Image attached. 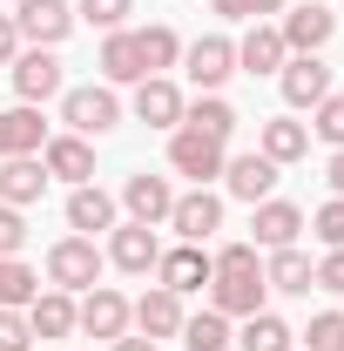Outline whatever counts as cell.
Returning a JSON list of instances; mask_svg holds the SVG:
<instances>
[{"mask_svg": "<svg viewBox=\"0 0 344 351\" xmlns=\"http://www.w3.org/2000/svg\"><path fill=\"white\" fill-rule=\"evenodd\" d=\"M210 263H216V277H210V311H223V317H250V311H263L270 284H263L257 243H223Z\"/></svg>", "mask_w": 344, "mask_h": 351, "instance_id": "6da1fadb", "label": "cell"}, {"mask_svg": "<svg viewBox=\"0 0 344 351\" xmlns=\"http://www.w3.org/2000/svg\"><path fill=\"white\" fill-rule=\"evenodd\" d=\"M101 250H95V237H61V243H54V250H47V284H54V291H68V298H75V291H95V284H101Z\"/></svg>", "mask_w": 344, "mask_h": 351, "instance_id": "7a4b0ae2", "label": "cell"}, {"mask_svg": "<svg viewBox=\"0 0 344 351\" xmlns=\"http://www.w3.org/2000/svg\"><path fill=\"white\" fill-rule=\"evenodd\" d=\"M61 122L68 135H108L122 122V101H115V88L95 82V88H61Z\"/></svg>", "mask_w": 344, "mask_h": 351, "instance_id": "3957f363", "label": "cell"}, {"mask_svg": "<svg viewBox=\"0 0 344 351\" xmlns=\"http://www.w3.org/2000/svg\"><path fill=\"white\" fill-rule=\"evenodd\" d=\"M182 75L196 82V95H223V82L236 75V41L230 34H203L182 47Z\"/></svg>", "mask_w": 344, "mask_h": 351, "instance_id": "277c9868", "label": "cell"}, {"mask_svg": "<svg viewBox=\"0 0 344 351\" xmlns=\"http://www.w3.org/2000/svg\"><path fill=\"white\" fill-rule=\"evenodd\" d=\"M223 142H210V135H196V129H169V169L175 176H189L196 189H210L216 176H223Z\"/></svg>", "mask_w": 344, "mask_h": 351, "instance_id": "5b68a950", "label": "cell"}, {"mask_svg": "<svg viewBox=\"0 0 344 351\" xmlns=\"http://www.w3.org/2000/svg\"><path fill=\"white\" fill-rule=\"evenodd\" d=\"M61 88H68V75H61V54H54V47H27V54H14V95H21L27 108L54 101Z\"/></svg>", "mask_w": 344, "mask_h": 351, "instance_id": "8992f818", "label": "cell"}, {"mask_svg": "<svg viewBox=\"0 0 344 351\" xmlns=\"http://www.w3.org/2000/svg\"><path fill=\"white\" fill-rule=\"evenodd\" d=\"M75 331L101 338V345H115V338L129 331V298H122V291H108V284L82 291V304H75Z\"/></svg>", "mask_w": 344, "mask_h": 351, "instance_id": "52a82bcc", "label": "cell"}, {"mask_svg": "<svg viewBox=\"0 0 344 351\" xmlns=\"http://www.w3.org/2000/svg\"><path fill=\"white\" fill-rule=\"evenodd\" d=\"M210 277H216V263L203 243H175V250H162L156 257V284L162 291H175V298H189V291H210Z\"/></svg>", "mask_w": 344, "mask_h": 351, "instance_id": "ba28073f", "label": "cell"}, {"mask_svg": "<svg viewBox=\"0 0 344 351\" xmlns=\"http://www.w3.org/2000/svg\"><path fill=\"white\" fill-rule=\"evenodd\" d=\"M14 27H21V41H34V47H61L75 34V7L68 0H21Z\"/></svg>", "mask_w": 344, "mask_h": 351, "instance_id": "9c48e42d", "label": "cell"}, {"mask_svg": "<svg viewBox=\"0 0 344 351\" xmlns=\"http://www.w3.org/2000/svg\"><path fill=\"white\" fill-rule=\"evenodd\" d=\"M277 34H284L291 54H317V47H331V34H338V14H331L324 0H304V7H291V14L277 21Z\"/></svg>", "mask_w": 344, "mask_h": 351, "instance_id": "30bf717a", "label": "cell"}, {"mask_svg": "<svg viewBox=\"0 0 344 351\" xmlns=\"http://www.w3.org/2000/svg\"><path fill=\"white\" fill-rule=\"evenodd\" d=\"M101 257L115 263V270H129V277H149V270H156V257H162V237H156L149 223H115Z\"/></svg>", "mask_w": 344, "mask_h": 351, "instance_id": "8fae6325", "label": "cell"}, {"mask_svg": "<svg viewBox=\"0 0 344 351\" xmlns=\"http://www.w3.org/2000/svg\"><path fill=\"white\" fill-rule=\"evenodd\" d=\"M277 88H284L291 108H317V101L331 95V68H324V54H291V61L277 68Z\"/></svg>", "mask_w": 344, "mask_h": 351, "instance_id": "7c38bea8", "label": "cell"}, {"mask_svg": "<svg viewBox=\"0 0 344 351\" xmlns=\"http://www.w3.org/2000/svg\"><path fill=\"white\" fill-rule=\"evenodd\" d=\"M122 210H129V223H149V230H162L175 210V189H169V176H129L122 182Z\"/></svg>", "mask_w": 344, "mask_h": 351, "instance_id": "4fadbf2b", "label": "cell"}, {"mask_svg": "<svg viewBox=\"0 0 344 351\" xmlns=\"http://www.w3.org/2000/svg\"><path fill=\"white\" fill-rule=\"evenodd\" d=\"M169 230L182 237V243H210L216 230H223V196H216V189H189V196H175Z\"/></svg>", "mask_w": 344, "mask_h": 351, "instance_id": "5bb4252c", "label": "cell"}, {"mask_svg": "<svg viewBox=\"0 0 344 351\" xmlns=\"http://www.w3.org/2000/svg\"><path fill=\"white\" fill-rule=\"evenodd\" d=\"M250 230H257V250H291L304 230V210L284 196H263V203H250Z\"/></svg>", "mask_w": 344, "mask_h": 351, "instance_id": "9a60e30c", "label": "cell"}, {"mask_svg": "<svg viewBox=\"0 0 344 351\" xmlns=\"http://www.w3.org/2000/svg\"><path fill=\"white\" fill-rule=\"evenodd\" d=\"M182 88L169 75H149V82H135V122H149V129H182Z\"/></svg>", "mask_w": 344, "mask_h": 351, "instance_id": "2e32d148", "label": "cell"}, {"mask_svg": "<svg viewBox=\"0 0 344 351\" xmlns=\"http://www.w3.org/2000/svg\"><path fill=\"white\" fill-rule=\"evenodd\" d=\"M270 189H277V162H270V156L250 149V156H230V162H223V196H236V203H263Z\"/></svg>", "mask_w": 344, "mask_h": 351, "instance_id": "e0dca14e", "label": "cell"}, {"mask_svg": "<svg viewBox=\"0 0 344 351\" xmlns=\"http://www.w3.org/2000/svg\"><path fill=\"white\" fill-rule=\"evenodd\" d=\"M182 317H189V311H182V298H175V291H162V284H156V291H142V298L129 304V324L142 331V338H175V331H182Z\"/></svg>", "mask_w": 344, "mask_h": 351, "instance_id": "ac0fdd59", "label": "cell"}, {"mask_svg": "<svg viewBox=\"0 0 344 351\" xmlns=\"http://www.w3.org/2000/svg\"><path fill=\"white\" fill-rule=\"evenodd\" d=\"M41 169L47 176H61V182H95V149H88V135H47V149H41Z\"/></svg>", "mask_w": 344, "mask_h": 351, "instance_id": "d6986e66", "label": "cell"}, {"mask_svg": "<svg viewBox=\"0 0 344 351\" xmlns=\"http://www.w3.org/2000/svg\"><path fill=\"white\" fill-rule=\"evenodd\" d=\"M47 182H54V176L41 169V156H0V203L27 210V203H41Z\"/></svg>", "mask_w": 344, "mask_h": 351, "instance_id": "ffe728a7", "label": "cell"}, {"mask_svg": "<svg viewBox=\"0 0 344 351\" xmlns=\"http://www.w3.org/2000/svg\"><path fill=\"white\" fill-rule=\"evenodd\" d=\"M284 61H291V47H284V34H277L270 21H250V34L236 41V68H243V75H277Z\"/></svg>", "mask_w": 344, "mask_h": 351, "instance_id": "44dd1931", "label": "cell"}, {"mask_svg": "<svg viewBox=\"0 0 344 351\" xmlns=\"http://www.w3.org/2000/svg\"><path fill=\"white\" fill-rule=\"evenodd\" d=\"M101 82H108V88H135V82H149V68H142V47H135V27H115V34L101 41Z\"/></svg>", "mask_w": 344, "mask_h": 351, "instance_id": "7402d4cb", "label": "cell"}, {"mask_svg": "<svg viewBox=\"0 0 344 351\" xmlns=\"http://www.w3.org/2000/svg\"><path fill=\"white\" fill-rule=\"evenodd\" d=\"M263 284H270V291H284V298H310V291H317V263L304 257L297 243H291V250H270Z\"/></svg>", "mask_w": 344, "mask_h": 351, "instance_id": "603a6c76", "label": "cell"}, {"mask_svg": "<svg viewBox=\"0 0 344 351\" xmlns=\"http://www.w3.org/2000/svg\"><path fill=\"white\" fill-rule=\"evenodd\" d=\"M68 230H75V237L115 230V196H108L101 182H82V189H68Z\"/></svg>", "mask_w": 344, "mask_h": 351, "instance_id": "cb8c5ba5", "label": "cell"}, {"mask_svg": "<svg viewBox=\"0 0 344 351\" xmlns=\"http://www.w3.org/2000/svg\"><path fill=\"white\" fill-rule=\"evenodd\" d=\"M257 156H270L277 169H284V162H304V156H310V129L291 122V115H270L257 129Z\"/></svg>", "mask_w": 344, "mask_h": 351, "instance_id": "d4e9b609", "label": "cell"}, {"mask_svg": "<svg viewBox=\"0 0 344 351\" xmlns=\"http://www.w3.org/2000/svg\"><path fill=\"white\" fill-rule=\"evenodd\" d=\"M27 331H34V338H68V331H75V298H68V291H54V284H47L41 298H34V304H27Z\"/></svg>", "mask_w": 344, "mask_h": 351, "instance_id": "484cf974", "label": "cell"}, {"mask_svg": "<svg viewBox=\"0 0 344 351\" xmlns=\"http://www.w3.org/2000/svg\"><path fill=\"white\" fill-rule=\"evenodd\" d=\"M182 129H196V135H210V142L230 149V135H236V108H230L223 95H196V101L182 108Z\"/></svg>", "mask_w": 344, "mask_h": 351, "instance_id": "4316f807", "label": "cell"}, {"mask_svg": "<svg viewBox=\"0 0 344 351\" xmlns=\"http://www.w3.org/2000/svg\"><path fill=\"white\" fill-rule=\"evenodd\" d=\"M0 129H7V156H41L47 149V122H41V108H0Z\"/></svg>", "mask_w": 344, "mask_h": 351, "instance_id": "83f0119b", "label": "cell"}, {"mask_svg": "<svg viewBox=\"0 0 344 351\" xmlns=\"http://www.w3.org/2000/svg\"><path fill=\"white\" fill-rule=\"evenodd\" d=\"M236 345H243V351H291V345H297V331H291L277 311H250L243 331H236Z\"/></svg>", "mask_w": 344, "mask_h": 351, "instance_id": "f1b7e54d", "label": "cell"}, {"mask_svg": "<svg viewBox=\"0 0 344 351\" xmlns=\"http://www.w3.org/2000/svg\"><path fill=\"white\" fill-rule=\"evenodd\" d=\"M135 47H142V68H149V75H169L175 61H182V34L162 27V21H156V27H135Z\"/></svg>", "mask_w": 344, "mask_h": 351, "instance_id": "f546056e", "label": "cell"}, {"mask_svg": "<svg viewBox=\"0 0 344 351\" xmlns=\"http://www.w3.org/2000/svg\"><path fill=\"white\" fill-rule=\"evenodd\" d=\"M175 338L189 351H230V317H223V311H196V317H182Z\"/></svg>", "mask_w": 344, "mask_h": 351, "instance_id": "4dcf8cb0", "label": "cell"}, {"mask_svg": "<svg viewBox=\"0 0 344 351\" xmlns=\"http://www.w3.org/2000/svg\"><path fill=\"white\" fill-rule=\"evenodd\" d=\"M34 298H41V277H34L21 257H0V304H7V311H27Z\"/></svg>", "mask_w": 344, "mask_h": 351, "instance_id": "1f68e13d", "label": "cell"}, {"mask_svg": "<svg viewBox=\"0 0 344 351\" xmlns=\"http://www.w3.org/2000/svg\"><path fill=\"white\" fill-rule=\"evenodd\" d=\"M135 0H75V21H88V27H101V34H115V27H129Z\"/></svg>", "mask_w": 344, "mask_h": 351, "instance_id": "d6a6232c", "label": "cell"}, {"mask_svg": "<svg viewBox=\"0 0 344 351\" xmlns=\"http://www.w3.org/2000/svg\"><path fill=\"white\" fill-rule=\"evenodd\" d=\"M297 338H304V351H344V311H317Z\"/></svg>", "mask_w": 344, "mask_h": 351, "instance_id": "836d02e7", "label": "cell"}, {"mask_svg": "<svg viewBox=\"0 0 344 351\" xmlns=\"http://www.w3.org/2000/svg\"><path fill=\"white\" fill-rule=\"evenodd\" d=\"M310 135H317V142H331V149H344V95H338V88L310 108Z\"/></svg>", "mask_w": 344, "mask_h": 351, "instance_id": "e575fe53", "label": "cell"}, {"mask_svg": "<svg viewBox=\"0 0 344 351\" xmlns=\"http://www.w3.org/2000/svg\"><path fill=\"white\" fill-rule=\"evenodd\" d=\"M310 230H317V243H324V250H344V196H331V203L310 217Z\"/></svg>", "mask_w": 344, "mask_h": 351, "instance_id": "d590c367", "label": "cell"}, {"mask_svg": "<svg viewBox=\"0 0 344 351\" xmlns=\"http://www.w3.org/2000/svg\"><path fill=\"white\" fill-rule=\"evenodd\" d=\"M223 21H270V14H284L291 0H210Z\"/></svg>", "mask_w": 344, "mask_h": 351, "instance_id": "8d00e7d4", "label": "cell"}, {"mask_svg": "<svg viewBox=\"0 0 344 351\" xmlns=\"http://www.w3.org/2000/svg\"><path fill=\"white\" fill-rule=\"evenodd\" d=\"M0 351H34V331H27V311L0 304Z\"/></svg>", "mask_w": 344, "mask_h": 351, "instance_id": "74e56055", "label": "cell"}, {"mask_svg": "<svg viewBox=\"0 0 344 351\" xmlns=\"http://www.w3.org/2000/svg\"><path fill=\"white\" fill-rule=\"evenodd\" d=\"M21 243H27V217L14 203H0V257H21Z\"/></svg>", "mask_w": 344, "mask_h": 351, "instance_id": "f35d334b", "label": "cell"}, {"mask_svg": "<svg viewBox=\"0 0 344 351\" xmlns=\"http://www.w3.org/2000/svg\"><path fill=\"white\" fill-rule=\"evenodd\" d=\"M317 291L344 298V250H324V263H317Z\"/></svg>", "mask_w": 344, "mask_h": 351, "instance_id": "ab89813d", "label": "cell"}, {"mask_svg": "<svg viewBox=\"0 0 344 351\" xmlns=\"http://www.w3.org/2000/svg\"><path fill=\"white\" fill-rule=\"evenodd\" d=\"M14 54H21V27L14 14H0V68H14Z\"/></svg>", "mask_w": 344, "mask_h": 351, "instance_id": "60d3db41", "label": "cell"}, {"mask_svg": "<svg viewBox=\"0 0 344 351\" xmlns=\"http://www.w3.org/2000/svg\"><path fill=\"white\" fill-rule=\"evenodd\" d=\"M324 176H331V189L344 196V149H331V162H324Z\"/></svg>", "mask_w": 344, "mask_h": 351, "instance_id": "b9f144b4", "label": "cell"}, {"mask_svg": "<svg viewBox=\"0 0 344 351\" xmlns=\"http://www.w3.org/2000/svg\"><path fill=\"white\" fill-rule=\"evenodd\" d=\"M115 351H156V338H129V331H122V338H115Z\"/></svg>", "mask_w": 344, "mask_h": 351, "instance_id": "7bdbcfd3", "label": "cell"}]
</instances>
